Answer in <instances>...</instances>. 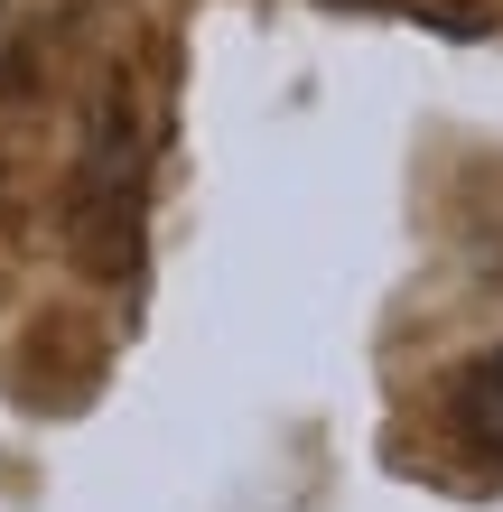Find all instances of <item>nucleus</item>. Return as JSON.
Segmentation results:
<instances>
[{"label": "nucleus", "instance_id": "1", "mask_svg": "<svg viewBox=\"0 0 503 512\" xmlns=\"http://www.w3.org/2000/svg\"><path fill=\"white\" fill-rule=\"evenodd\" d=\"M448 410H457V429L485 447V457H503V345L494 354H476V364L457 373V391H448Z\"/></svg>", "mask_w": 503, "mask_h": 512}]
</instances>
